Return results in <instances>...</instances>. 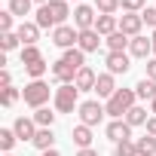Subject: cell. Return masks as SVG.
Listing matches in <instances>:
<instances>
[{
    "label": "cell",
    "instance_id": "obj_33",
    "mask_svg": "<svg viewBox=\"0 0 156 156\" xmlns=\"http://www.w3.org/2000/svg\"><path fill=\"white\" fill-rule=\"evenodd\" d=\"M119 6H122L126 12H141V9L147 6V0H119Z\"/></svg>",
    "mask_w": 156,
    "mask_h": 156
},
{
    "label": "cell",
    "instance_id": "obj_12",
    "mask_svg": "<svg viewBox=\"0 0 156 156\" xmlns=\"http://www.w3.org/2000/svg\"><path fill=\"white\" fill-rule=\"evenodd\" d=\"M104 64H107V73H126L129 67H132V61H129V55L126 52H107V58H104Z\"/></svg>",
    "mask_w": 156,
    "mask_h": 156
},
{
    "label": "cell",
    "instance_id": "obj_39",
    "mask_svg": "<svg viewBox=\"0 0 156 156\" xmlns=\"http://www.w3.org/2000/svg\"><path fill=\"white\" fill-rule=\"evenodd\" d=\"M147 135H153V138H156V116H150V119H147Z\"/></svg>",
    "mask_w": 156,
    "mask_h": 156
},
{
    "label": "cell",
    "instance_id": "obj_8",
    "mask_svg": "<svg viewBox=\"0 0 156 156\" xmlns=\"http://www.w3.org/2000/svg\"><path fill=\"white\" fill-rule=\"evenodd\" d=\"M12 132H16L19 141H34L37 132H40V126L34 122V116H19V119L12 122Z\"/></svg>",
    "mask_w": 156,
    "mask_h": 156
},
{
    "label": "cell",
    "instance_id": "obj_32",
    "mask_svg": "<svg viewBox=\"0 0 156 156\" xmlns=\"http://www.w3.org/2000/svg\"><path fill=\"white\" fill-rule=\"evenodd\" d=\"M113 156H138L135 141H119V144H116V150H113Z\"/></svg>",
    "mask_w": 156,
    "mask_h": 156
},
{
    "label": "cell",
    "instance_id": "obj_20",
    "mask_svg": "<svg viewBox=\"0 0 156 156\" xmlns=\"http://www.w3.org/2000/svg\"><path fill=\"white\" fill-rule=\"evenodd\" d=\"M104 43H107V52H126V49H129V43H132V37H126L122 31H116V34L104 37Z\"/></svg>",
    "mask_w": 156,
    "mask_h": 156
},
{
    "label": "cell",
    "instance_id": "obj_24",
    "mask_svg": "<svg viewBox=\"0 0 156 156\" xmlns=\"http://www.w3.org/2000/svg\"><path fill=\"white\" fill-rule=\"evenodd\" d=\"M147 119H150V116H147V107H138V104L126 113V122H129L132 129H135V126H147Z\"/></svg>",
    "mask_w": 156,
    "mask_h": 156
},
{
    "label": "cell",
    "instance_id": "obj_41",
    "mask_svg": "<svg viewBox=\"0 0 156 156\" xmlns=\"http://www.w3.org/2000/svg\"><path fill=\"white\" fill-rule=\"evenodd\" d=\"M40 156H61V153H58V150H55V147H52V150H43V153H40Z\"/></svg>",
    "mask_w": 156,
    "mask_h": 156
},
{
    "label": "cell",
    "instance_id": "obj_17",
    "mask_svg": "<svg viewBox=\"0 0 156 156\" xmlns=\"http://www.w3.org/2000/svg\"><path fill=\"white\" fill-rule=\"evenodd\" d=\"M95 31H98L101 37H110V34H116V31H119V19H116V16H98Z\"/></svg>",
    "mask_w": 156,
    "mask_h": 156
},
{
    "label": "cell",
    "instance_id": "obj_3",
    "mask_svg": "<svg viewBox=\"0 0 156 156\" xmlns=\"http://www.w3.org/2000/svg\"><path fill=\"white\" fill-rule=\"evenodd\" d=\"M22 98H25L28 107L40 110V107H46V101H49V86H46L43 80H31V83L22 89Z\"/></svg>",
    "mask_w": 156,
    "mask_h": 156
},
{
    "label": "cell",
    "instance_id": "obj_45",
    "mask_svg": "<svg viewBox=\"0 0 156 156\" xmlns=\"http://www.w3.org/2000/svg\"><path fill=\"white\" fill-rule=\"evenodd\" d=\"M3 156H12V153H3Z\"/></svg>",
    "mask_w": 156,
    "mask_h": 156
},
{
    "label": "cell",
    "instance_id": "obj_25",
    "mask_svg": "<svg viewBox=\"0 0 156 156\" xmlns=\"http://www.w3.org/2000/svg\"><path fill=\"white\" fill-rule=\"evenodd\" d=\"M37 150H52V144H55V135H52V129H40L37 132V138L31 141Z\"/></svg>",
    "mask_w": 156,
    "mask_h": 156
},
{
    "label": "cell",
    "instance_id": "obj_11",
    "mask_svg": "<svg viewBox=\"0 0 156 156\" xmlns=\"http://www.w3.org/2000/svg\"><path fill=\"white\" fill-rule=\"evenodd\" d=\"M16 34H19L22 46H37V40H40V25H37V22H22V25L16 28Z\"/></svg>",
    "mask_w": 156,
    "mask_h": 156
},
{
    "label": "cell",
    "instance_id": "obj_28",
    "mask_svg": "<svg viewBox=\"0 0 156 156\" xmlns=\"http://www.w3.org/2000/svg\"><path fill=\"white\" fill-rule=\"evenodd\" d=\"M31 6H34V0H9V12L22 16V22H25V16H31Z\"/></svg>",
    "mask_w": 156,
    "mask_h": 156
},
{
    "label": "cell",
    "instance_id": "obj_1",
    "mask_svg": "<svg viewBox=\"0 0 156 156\" xmlns=\"http://www.w3.org/2000/svg\"><path fill=\"white\" fill-rule=\"evenodd\" d=\"M67 16H70V6H67V0H49L46 6H40L37 9V25H40V31L43 28H58V25H64L67 22Z\"/></svg>",
    "mask_w": 156,
    "mask_h": 156
},
{
    "label": "cell",
    "instance_id": "obj_6",
    "mask_svg": "<svg viewBox=\"0 0 156 156\" xmlns=\"http://www.w3.org/2000/svg\"><path fill=\"white\" fill-rule=\"evenodd\" d=\"M76 110H80V122H83V126H89V129H92V126H98V122L104 119V113H107V110H104V104H98V101H83Z\"/></svg>",
    "mask_w": 156,
    "mask_h": 156
},
{
    "label": "cell",
    "instance_id": "obj_21",
    "mask_svg": "<svg viewBox=\"0 0 156 156\" xmlns=\"http://www.w3.org/2000/svg\"><path fill=\"white\" fill-rule=\"evenodd\" d=\"M135 95H138V98H144V101H153V98H156V83H153V80H147V76H144V80H138Z\"/></svg>",
    "mask_w": 156,
    "mask_h": 156
},
{
    "label": "cell",
    "instance_id": "obj_40",
    "mask_svg": "<svg viewBox=\"0 0 156 156\" xmlns=\"http://www.w3.org/2000/svg\"><path fill=\"white\" fill-rule=\"evenodd\" d=\"M76 156H98V150H92V147H86V150H80Z\"/></svg>",
    "mask_w": 156,
    "mask_h": 156
},
{
    "label": "cell",
    "instance_id": "obj_37",
    "mask_svg": "<svg viewBox=\"0 0 156 156\" xmlns=\"http://www.w3.org/2000/svg\"><path fill=\"white\" fill-rule=\"evenodd\" d=\"M0 86H3V89H9V86H12V73H9L6 67L0 70Z\"/></svg>",
    "mask_w": 156,
    "mask_h": 156
},
{
    "label": "cell",
    "instance_id": "obj_29",
    "mask_svg": "<svg viewBox=\"0 0 156 156\" xmlns=\"http://www.w3.org/2000/svg\"><path fill=\"white\" fill-rule=\"evenodd\" d=\"M16 141H19V138H16L12 129H0V150H3V153H9V150L16 147Z\"/></svg>",
    "mask_w": 156,
    "mask_h": 156
},
{
    "label": "cell",
    "instance_id": "obj_10",
    "mask_svg": "<svg viewBox=\"0 0 156 156\" xmlns=\"http://www.w3.org/2000/svg\"><path fill=\"white\" fill-rule=\"evenodd\" d=\"M141 28H144L141 12H126V16L119 19V31H122L126 37H141Z\"/></svg>",
    "mask_w": 156,
    "mask_h": 156
},
{
    "label": "cell",
    "instance_id": "obj_36",
    "mask_svg": "<svg viewBox=\"0 0 156 156\" xmlns=\"http://www.w3.org/2000/svg\"><path fill=\"white\" fill-rule=\"evenodd\" d=\"M0 31H3V34L12 31V12H9V9H6V12H0Z\"/></svg>",
    "mask_w": 156,
    "mask_h": 156
},
{
    "label": "cell",
    "instance_id": "obj_5",
    "mask_svg": "<svg viewBox=\"0 0 156 156\" xmlns=\"http://www.w3.org/2000/svg\"><path fill=\"white\" fill-rule=\"evenodd\" d=\"M52 43L58 49H76V43H80V31H76L73 25H58L52 31Z\"/></svg>",
    "mask_w": 156,
    "mask_h": 156
},
{
    "label": "cell",
    "instance_id": "obj_35",
    "mask_svg": "<svg viewBox=\"0 0 156 156\" xmlns=\"http://www.w3.org/2000/svg\"><path fill=\"white\" fill-rule=\"evenodd\" d=\"M141 19H144V25H150L156 31V6H144L141 9Z\"/></svg>",
    "mask_w": 156,
    "mask_h": 156
},
{
    "label": "cell",
    "instance_id": "obj_9",
    "mask_svg": "<svg viewBox=\"0 0 156 156\" xmlns=\"http://www.w3.org/2000/svg\"><path fill=\"white\" fill-rule=\"evenodd\" d=\"M52 80H55L58 86H67V83H73V80H76V67H70L64 58H58V61L52 64Z\"/></svg>",
    "mask_w": 156,
    "mask_h": 156
},
{
    "label": "cell",
    "instance_id": "obj_23",
    "mask_svg": "<svg viewBox=\"0 0 156 156\" xmlns=\"http://www.w3.org/2000/svg\"><path fill=\"white\" fill-rule=\"evenodd\" d=\"M70 67H76V70H83L86 67V52L83 49H64V55H61Z\"/></svg>",
    "mask_w": 156,
    "mask_h": 156
},
{
    "label": "cell",
    "instance_id": "obj_26",
    "mask_svg": "<svg viewBox=\"0 0 156 156\" xmlns=\"http://www.w3.org/2000/svg\"><path fill=\"white\" fill-rule=\"evenodd\" d=\"M135 147H138V156H156V138H153V135L138 138V141H135Z\"/></svg>",
    "mask_w": 156,
    "mask_h": 156
},
{
    "label": "cell",
    "instance_id": "obj_16",
    "mask_svg": "<svg viewBox=\"0 0 156 156\" xmlns=\"http://www.w3.org/2000/svg\"><path fill=\"white\" fill-rule=\"evenodd\" d=\"M101 46V34L92 28V31H80V43H76V49H83V52H98Z\"/></svg>",
    "mask_w": 156,
    "mask_h": 156
},
{
    "label": "cell",
    "instance_id": "obj_7",
    "mask_svg": "<svg viewBox=\"0 0 156 156\" xmlns=\"http://www.w3.org/2000/svg\"><path fill=\"white\" fill-rule=\"evenodd\" d=\"M98 9L95 6H86V3H80L73 9V28L76 31H92L95 28V22H98V16H95Z\"/></svg>",
    "mask_w": 156,
    "mask_h": 156
},
{
    "label": "cell",
    "instance_id": "obj_4",
    "mask_svg": "<svg viewBox=\"0 0 156 156\" xmlns=\"http://www.w3.org/2000/svg\"><path fill=\"white\" fill-rule=\"evenodd\" d=\"M73 107H80V89L73 83L55 89V110L58 113H73Z\"/></svg>",
    "mask_w": 156,
    "mask_h": 156
},
{
    "label": "cell",
    "instance_id": "obj_13",
    "mask_svg": "<svg viewBox=\"0 0 156 156\" xmlns=\"http://www.w3.org/2000/svg\"><path fill=\"white\" fill-rule=\"evenodd\" d=\"M107 138H110L113 144H119V141H132V126H129L126 119H113V122L107 126Z\"/></svg>",
    "mask_w": 156,
    "mask_h": 156
},
{
    "label": "cell",
    "instance_id": "obj_22",
    "mask_svg": "<svg viewBox=\"0 0 156 156\" xmlns=\"http://www.w3.org/2000/svg\"><path fill=\"white\" fill-rule=\"evenodd\" d=\"M19 58H22V64H25V67H31V64H40V61H43V52H40L37 46H22Z\"/></svg>",
    "mask_w": 156,
    "mask_h": 156
},
{
    "label": "cell",
    "instance_id": "obj_14",
    "mask_svg": "<svg viewBox=\"0 0 156 156\" xmlns=\"http://www.w3.org/2000/svg\"><path fill=\"white\" fill-rule=\"evenodd\" d=\"M95 83H98V73H95L92 67L76 70V80H73V86L80 89V92H95Z\"/></svg>",
    "mask_w": 156,
    "mask_h": 156
},
{
    "label": "cell",
    "instance_id": "obj_43",
    "mask_svg": "<svg viewBox=\"0 0 156 156\" xmlns=\"http://www.w3.org/2000/svg\"><path fill=\"white\" fill-rule=\"evenodd\" d=\"M150 113H153V116H156V98H153V101H150Z\"/></svg>",
    "mask_w": 156,
    "mask_h": 156
},
{
    "label": "cell",
    "instance_id": "obj_27",
    "mask_svg": "<svg viewBox=\"0 0 156 156\" xmlns=\"http://www.w3.org/2000/svg\"><path fill=\"white\" fill-rule=\"evenodd\" d=\"M34 122H37L40 129H52V122H55V113H52L49 107H40V110H34Z\"/></svg>",
    "mask_w": 156,
    "mask_h": 156
},
{
    "label": "cell",
    "instance_id": "obj_15",
    "mask_svg": "<svg viewBox=\"0 0 156 156\" xmlns=\"http://www.w3.org/2000/svg\"><path fill=\"white\" fill-rule=\"evenodd\" d=\"M129 55H132V58H147V55H153V40H150V37H132Z\"/></svg>",
    "mask_w": 156,
    "mask_h": 156
},
{
    "label": "cell",
    "instance_id": "obj_30",
    "mask_svg": "<svg viewBox=\"0 0 156 156\" xmlns=\"http://www.w3.org/2000/svg\"><path fill=\"white\" fill-rule=\"evenodd\" d=\"M95 9H98V16H113L119 9V0H95Z\"/></svg>",
    "mask_w": 156,
    "mask_h": 156
},
{
    "label": "cell",
    "instance_id": "obj_34",
    "mask_svg": "<svg viewBox=\"0 0 156 156\" xmlns=\"http://www.w3.org/2000/svg\"><path fill=\"white\" fill-rule=\"evenodd\" d=\"M19 98H22V92H19V89H12V86H9V89H3V107H12Z\"/></svg>",
    "mask_w": 156,
    "mask_h": 156
},
{
    "label": "cell",
    "instance_id": "obj_2",
    "mask_svg": "<svg viewBox=\"0 0 156 156\" xmlns=\"http://www.w3.org/2000/svg\"><path fill=\"white\" fill-rule=\"evenodd\" d=\"M135 89H116L110 98H107V104H104V110H107V116H113V119H122V113H129L132 107H135Z\"/></svg>",
    "mask_w": 156,
    "mask_h": 156
},
{
    "label": "cell",
    "instance_id": "obj_42",
    "mask_svg": "<svg viewBox=\"0 0 156 156\" xmlns=\"http://www.w3.org/2000/svg\"><path fill=\"white\" fill-rule=\"evenodd\" d=\"M150 40H153V58H156V31H153V37H150Z\"/></svg>",
    "mask_w": 156,
    "mask_h": 156
},
{
    "label": "cell",
    "instance_id": "obj_44",
    "mask_svg": "<svg viewBox=\"0 0 156 156\" xmlns=\"http://www.w3.org/2000/svg\"><path fill=\"white\" fill-rule=\"evenodd\" d=\"M34 3H40V6H46V3H49V0H34Z\"/></svg>",
    "mask_w": 156,
    "mask_h": 156
},
{
    "label": "cell",
    "instance_id": "obj_19",
    "mask_svg": "<svg viewBox=\"0 0 156 156\" xmlns=\"http://www.w3.org/2000/svg\"><path fill=\"white\" fill-rule=\"evenodd\" d=\"M95 92L98 98H110L116 92V83H113V73H98V83H95Z\"/></svg>",
    "mask_w": 156,
    "mask_h": 156
},
{
    "label": "cell",
    "instance_id": "obj_38",
    "mask_svg": "<svg viewBox=\"0 0 156 156\" xmlns=\"http://www.w3.org/2000/svg\"><path fill=\"white\" fill-rule=\"evenodd\" d=\"M147 80H153V83H156V58H150V61H147Z\"/></svg>",
    "mask_w": 156,
    "mask_h": 156
},
{
    "label": "cell",
    "instance_id": "obj_31",
    "mask_svg": "<svg viewBox=\"0 0 156 156\" xmlns=\"http://www.w3.org/2000/svg\"><path fill=\"white\" fill-rule=\"evenodd\" d=\"M19 43H22V40H19V34H16V31H9V34H0V46H3V52H12Z\"/></svg>",
    "mask_w": 156,
    "mask_h": 156
},
{
    "label": "cell",
    "instance_id": "obj_18",
    "mask_svg": "<svg viewBox=\"0 0 156 156\" xmlns=\"http://www.w3.org/2000/svg\"><path fill=\"white\" fill-rule=\"evenodd\" d=\"M70 138H73V144L80 147V150H86V147H92V129L89 126H73V132H70Z\"/></svg>",
    "mask_w": 156,
    "mask_h": 156
}]
</instances>
